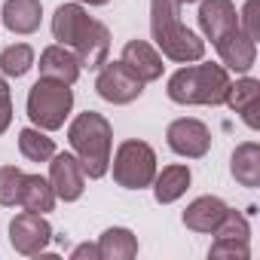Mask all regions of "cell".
I'll list each match as a JSON object with an SVG mask.
<instances>
[{
	"label": "cell",
	"instance_id": "6da1fadb",
	"mask_svg": "<svg viewBox=\"0 0 260 260\" xmlns=\"http://www.w3.org/2000/svg\"><path fill=\"white\" fill-rule=\"evenodd\" d=\"M150 34L162 58L190 64L205 55V40L181 22L178 0H150Z\"/></svg>",
	"mask_w": 260,
	"mask_h": 260
},
{
	"label": "cell",
	"instance_id": "9c48e42d",
	"mask_svg": "<svg viewBox=\"0 0 260 260\" xmlns=\"http://www.w3.org/2000/svg\"><path fill=\"white\" fill-rule=\"evenodd\" d=\"M49 184L55 190V199L61 202H77L86 190V172L74 153H52L49 159Z\"/></svg>",
	"mask_w": 260,
	"mask_h": 260
},
{
	"label": "cell",
	"instance_id": "d4e9b609",
	"mask_svg": "<svg viewBox=\"0 0 260 260\" xmlns=\"http://www.w3.org/2000/svg\"><path fill=\"white\" fill-rule=\"evenodd\" d=\"M22 184H25V172L16 166H0V205H19L22 199Z\"/></svg>",
	"mask_w": 260,
	"mask_h": 260
},
{
	"label": "cell",
	"instance_id": "52a82bcc",
	"mask_svg": "<svg viewBox=\"0 0 260 260\" xmlns=\"http://www.w3.org/2000/svg\"><path fill=\"white\" fill-rule=\"evenodd\" d=\"M166 141H169V147L178 156H187V159H202L211 150V132H208V125L202 119H193V116L172 119L169 128H166Z\"/></svg>",
	"mask_w": 260,
	"mask_h": 260
},
{
	"label": "cell",
	"instance_id": "cb8c5ba5",
	"mask_svg": "<svg viewBox=\"0 0 260 260\" xmlns=\"http://www.w3.org/2000/svg\"><path fill=\"white\" fill-rule=\"evenodd\" d=\"M31 68H34V49L28 43H13L0 52V74L10 77V80L25 77Z\"/></svg>",
	"mask_w": 260,
	"mask_h": 260
},
{
	"label": "cell",
	"instance_id": "1f68e13d",
	"mask_svg": "<svg viewBox=\"0 0 260 260\" xmlns=\"http://www.w3.org/2000/svg\"><path fill=\"white\" fill-rule=\"evenodd\" d=\"M178 4H181V7H184V4H199V0H178Z\"/></svg>",
	"mask_w": 260,
	"mask_h": 260
},
{
	"label": "cell",
	"instance_id": "9a60e30c",
	"mask_svg": "<svg viewBox=\"0 0 260 260\" xmlns=\"http://www.w3.org/2000/svg\"><path fill=\"white\" fill-rule=\"evenodd\" d=\"M40 77H46V80H58V83H68V86H74L77 80H80V61H77V55H74V49L71 46H61V43H52V46H46L43 52H40Z\"/></svg>",
	"mask_w": 260,
	"mask_h": 260
},
{
	"label": "cell",
	"instance_id": "277c9868",
	"mask_svg": "<svg viewBox=\"0 0 260 260\" xmlns=\"http://www.w3.org/2000/svg\"><path fill=\"white\" fill-rule=\"evenodd\" d=\"M25 107H28V119L37 128H43V132H58L64 125V119L71 116V110H74V92H71L68 83L40 77L31 86Z\"/></svg>",
	"mask_w": 260,
	"mask_h": 260
},
{
	"label": "cell",
	"instance_id": "d6986e66",
	"mask_svg": "<svg viewBox=\"0 0 260 260\" xmlns=\"http://www.w3.org/2000/svg\"><path fill=\"white\" fill-rule=\"evenodd\" d=\"M230 175L236 178L239 187L257 190L260 187V144L257 141H242L233 156H230Z\"/></svg>",
	"mask_w": 260,
	"mask_h": 260
},
{
	"label": "cell",
	"instance_id": "5bb4252c",
	"mask_svg": "<svg viewBox=\"0 0 260 260\" xmlns=\"http://www.w3.org/2000/svg\"><path fill=\"white\" fill-rule=\"evenodd\" d=\"M226 107H233L248 128H260V80L254 77H242V80H230V89H226V98H223Z\"/></svg>",
	"mask_w": 260,
	"mask_h": 260
},
{
	"label": "cell",
	"instance_id": "ffe728a7",
	"mask_svg": "<svg viewBox=\"0 0 260 260\" xmlns=\"http://www.w3.org/2000/svg\"><path fill=\"white\" fill-rule=\"evenodd\" d=\"M190 181H193V175H190L187 166H166L162 172H156L150 187H153V196H156L159 205H172L187 193Z\"/></svg>",
	"mask_w": 260,
	"mask_h": 260
},
{
	"label": "cell",
	"instance_id": "7402d4cb",
	"mask_svg": "<svg viewBox=\"0 0 260 260\" xmlns=\"http://www.w3.org/2000/svg\"><path fill=\"white\" fill-rule=\"evenodd\" d=\"M55 190L49 184V178H40V175H25V184H22V199L19 205L25 211H34V214H49L55 208Z\"/></svg>",
	"mask_w": 260,
	"mask_h": 260
},
{
	"label": "cell",
	"instance_id": "7c38bea8",
	"mask_svg": "<svg viewBox=\"0 0 260 260\" xmlns=\"http://www.w3.org/2000/svg\"><path fill=\"white\" fill-rule=\"evenodd\" d=\"M199 28L205 34V40L217 43L223 34L239 28L236 4H233V0H202V4H199Z\"/></svg>",
	"mask_w": 260,
	"mask_h": 260
},
{
	"label": "cell",
	"instance_id": "30bf717a",
	"mask_svg": "<svg viewBox=\"0 0 260 260\" xmlns=\"http://www.w3.org/2000/svg\"><path fill=\"white\" fill-rule=\"evenodd\" d=\"M214 49L220 55V64L236 74H248L257 61V43L248 34H242V28H233L230 34H223L214 43Z\"/></svg>",
	"mask_w": 260,
	"mask_h": 260
},
{
	"label": "cell",
	"instance_id": "7a4b0ae2",
	"mask_svg": "<svg viewBox=\"0 0 260 260\" xmlns=\"http://www.w3.org/2000/svg\"><path fill=\"white\" fill-rule=\"evenodd\" d=\"M68 141L74 147V156L80 159L86 178L98 181L110 172V153H113V125L98 110H83L68 125Z\"/></svg>",
	"mask_w": 260,
	"mask_h": 260
},
{
	"label": "cell",
	"instance_id": "484cf974",
	"mask_svg": "<svg viewBox=\"0 0 260 260\" xmlns=\"http://www.w3.org/2000/svg\"><path fill=\"white\" fill-rule=\"evenodd\" d=\"M214 239H236V242H248L251 239V223L245 214H239L236 208H226L223 220L217 223V230L211 233Z\"/></svg>",
	"mask_w": 260,
	"mask_h": 260
},
{
	"label": "cell",
	"instance_id": "8fae6325",
	"mask_svg": "<svg viewBox=\"0 0 260 260\" xmlns=\"http://www.w3.org/2000/svg\"><path fill=\"white\" fill-rule=\"evenodd\" d=\"M119 61H122L128 71H132L138 80H144V83L159 80V77H162V71H166L159 49H156V46H150L147 40H128V43L122 46Z\"/></svg>",
	"mask_w": 260,
	"mask_h": 260
},
{
	"label": "cell",
	"instance_id": "ba28073f",
	"mask_svg": "<svg viewBox=\"0 0 260 260\" xmlns=\"http://www.w3.org/2000/svg\"><path fill=\"white\" fill-rule=\"evenodd\" d=\"M52 242V226L46 220V214H34V211H22L10 220V245L25 254L34 257L40 254L46 245Z\"/></svg>",
	"mask_w": 260,
	"mask_h": 260
},
{
	"label": "cell",
	"instance_id": "4fadbf2b",
	"mask_svg": "<svg viewBox=\"0 0 260 260\" xmlns=\"http://www.w3.org/2000/svg\"><path fill=\"white\" fill-rule=\"evenodd\" d=\"M80 68H89V71H98L104 61H107V52H110V31L104 22H89V28L83 31V37L71 46Z\"/></svg>",
	"mask_w": 260,
	"mask_h": 260
},
{
	"label": "cell",
	"instance_id": "44dd1931",
	"mask_svg": "<svg viewBox=\"0 0 260 260\" xmlns=\"http://www.w3.org/2000/svg\"><path fill=\"white\" fill-rule=\"evenodd\" d=\"M95 245H98V260H132V257H138V239L125 226L104 230Z\"/></svg>",
	"mask_w": 260,
	"mask_h": 260
},
{
	"label": "cell",
	"instance_id": "8992f818",
	"mask_svg": "<svg viewBox=\"0 0 260 260\" xmlns=\"http://www.w3.org/2000/svg\"><path fill=\"white\" fill-rule=\"evenodd\" d=\"M144 80H138L122 61H104L95 77V92L107 104H132L144 95Z\"/></svg>",
	"mask_w": 260,
	"mask_h": 260
},
{
	"label": "cell",
	"instance_id": "4dcf8cb0",
	"mask_svg": "<svg viewBox=\"0 0 260 260\" xmlns=\"http://www.w3.org/2000/svg\"><path fill=\"white\" fill-rule=\"evenodd\" d=\"M77 4H89V7H104V4H110V0H77Z\"/></svg>",
	"mask_w": 260,
	"mask_h": 260
},
{
	"label": "cell",
	"instance_id": "603a6c76",
	"mask_svg": "<svg viewBox=\"0 0 260 260\" xmlns=\"http://www.w3.org/2000/svg\"><path fill=\"white\" fill-rule=\"evenodd\" d=\"M19 153L28 162H49L52 153H55V141L43 132V128L31 125V128H22L19 132Z\"/></svg>",
	"mask_w": 260,
	"mask_h": 260
},
{
	"label": "cell",
	"instance_id": "83f0119b",
	"mask_svg": "<svg viewBox=\"0 0 260 260\" xmlns=\"http://www.w3.org/2000/svg\"><path fill=\"white\" fill-rule=\"evenodd\" d=\"M239 28L242 34H248L254 43L260 40V0H248L239 13Z\"/></svg>",
	"mask_w": 260,
	"mask_h": 260
},
{
	"label": "cell",
	"instance_id": "3957f363",
	"mask_svg": "<svg viewBox=\"0 0 260 260\" xmlns=\"http://www.w3.org/2000/svg\"><path fill=\"white\" fill-rule=\"evenodd\" d=\"M226 89H230V71L223 64H214V61H202L199 64H187L181 71H175L169 77V98L175 104H223L226 98Z\"/></svg>",
	"mask_w": 260,
	"mask_h": 260
},
{
	"label": "cell",
	"instance_id": "ac0fdd59",
	"mask_svg": "<svg viewBox=\"0 0 260 260\" xmlns=\"http://www.w3.org/2000/svg\"><path fill=\"white\" fill-rule=\"evenodd\" d=\"M89 22H92V16L80 4H61L52 16V37L61 46H74L83 37V31L89 28Z\"/></svg>",
	"mask_w": 260,
	"mask_h": 260
},
{
	"label": "cell",
	"instance_id": "5b68a950",
	"mask_svg": "<svg viewBox=\"0 0 260 260\" xmlns=\"http://www.w3.org/2000/svg\"><path fill=\"white\" fill-rule=\"evenodd\" d=\"M110 169H113V181L122 190H144L153 184L156 178V153L147 141L128 138L116 147V153L110 156Z\"/></svg>",
	"mask_w": 260,
	"mask_h": 260
},
{
	"label": "cell",
	"instance_id": "f546056e",
	"mask_svg": "<svg viewBox=\"0 0 260 260\" xmlns=\"http://www.w3.org/2000/svg\"><path fill=\"white\" fill-rule=\"evenodd\" d=\"M71 257L74 260H98V245H92V242H83V245H77L74 251H71Z\"/></svg>",
	"mask_w": 260,
	"mask_h": 260
},
{
	"label": "cell",
	"instance_id": "2e32d148",
	"mask_svg": "<svg viewBox=\"0 0 260 260\" xmlns=\"http://www.w3.org/2000/svg\"><path fill=\"white\" fill-rule=\"evenodd\" d=\"M226 208H230V205H226L220 196H199V199H193V202L184 208L181 220H184V226L193 230V233H214L217 223L223 220Z\"/></svg>",
	"mask_w": 260,
	"mask_h": 260
},
{
	"label": "cell",
	"instance_id": "4316f807",
	"mask_svg": "<svg viewBox=\"0 0 260 260\" xmlns=\"http://www.w3.org/2000/svg\"><path fill=\"white\" fill-rule=\"evenodd\" d=\"M208 257H239V260H248L251 257V248L248 242H236V239H214L211 248H208Z\"/></svg>",
	"mask_w": 260,
	"mask_h": 260
},
{
	"label": "cell",
	"instance_id": "f1b7e54d",
	"mask_svg": "<svg viewBox=\"0 0 260 260\" xmlns=\"http://www.w3.org/2000/svg\"><path fill=\"white\" fill-rule=\"evenodd\" d=\"M13 122V98H10V86H7V77L0 74V135L10 128Z\"/></svg>",
	"mask_w": 260,
	"mask_h": 260
},
{
	"label": "cell",
	"instance_id": "e0dca14e",
	"mask_svg": "<svg viewBox=\"0 0 260 260\" xmlns=\"http://www.w3.org/2000/svg\"><path fill=\"white\" fill-rule=\"evenodd\" d=\"M4 16V28L10 34H19V37H28L40 28L43 22V7H40V0H7L4 10H0Z\"/></svg>",
	"mask_w": 260,
	"mask_h": 260
}]
</instances>
